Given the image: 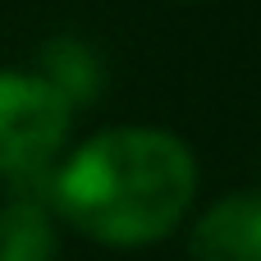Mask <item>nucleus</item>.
Masks as SVG:
<instances>
[{
	"instance_id": "1",
	"label": "nucleus",
	"mask_w": 261,
	"mask_h": 261,
	"mask_svg": "<svg viewBox=\"0 0 261 261\" xmlns=\"http://www.w3.org/2000/svg\"><path fill=\"white\" fill-rule=\"evenodd\" d=\"M197 161L165 128H106L55 174L50 206L96 243L142 248L165 239L193 206Z\"/></svg>"
},
{
	"instance_id": "2",
	"label": "nucleus",
	"mask_w": 261,
	"mask_h": 261,
	"mask_svg": "<svg viewBox=\"0 0 261 261\" xmlns=\"http://www.w3.org/2000/svg\"><path fill=\"white\" fill-rule=\"evenodd\" d=\"M73 124V106L41 73L0 69V174L23 184L46 174L55 151L64 147Z\"/></svg>"
},
{
	"instance_id": "3",
	"label": "nucleus",
	"mask_w": 261,
	"mask_h": 261,
	"mask_svg": "<svg viewBox=\"0 0 261 261\" xmlns=\"http://www.w3.org/2000/svg\"><path fill=\"white\" fill-rule=\"evenodd\" d=\"M193 261H261V193L220 197L188 239Z\"/></svg>"
},
{
	"instance_id": "4",
	"label": "nucleus",
	"mask_w": 261,
	"mask_h": 261,
	"mask_svg": "<svg viewBox=\"0 0 261 261\" xmlns=\"http://www.w3.org/2000/svg\"><path fill=\"white\" fill-rule=\"evenodd\" d=\"M55 225L41 202H5L0 206V261H55Z\"/></svg>"
},
{
	"instance_id": "5",
	"label": "nucleus",
	"mask_w": 261,
	"mask_h": 261,
	"mask_svg": "<svg viewBox=\"0 0 261 261\" xmlns=\"http://www.w3.org/2000/svg\"><path fill=\"white\" fill-rule=\"evenodd\" d=\"M41 78H46L55 92H64L69 106H73V101H92V96H96V87H101V64H96V55H92L83 41L60 37V41H50V46L41 50Z\"/></svg>"
}]
</instances>
